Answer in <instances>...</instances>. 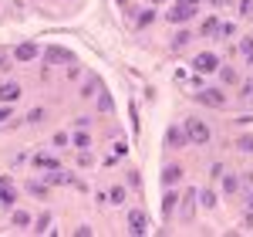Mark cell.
<instances>
[{
	"label": "cell",
	"mask_w": 253,
	"mask_h": 237,
	"mask_svg": "<svg viewBox=\"0 0 253 237\" xmlns=\"http://www.w3.org/2000/svg\"><path fill=\"white\" fill-rule=\"evenodd\" d=\"M192 72L196 75H213V72H219V58L213 51H202V55L192 58Z\"/></svg>",
	"instance_id": "3"
},
{
	"label": "cell",
	"mask_w": 253,
	"mask_h": 237,
	"mask_svg": "<svg viewBox=\"0 0 253 237\" xmlns=\"http://www.w3.org/2000/svg\"><path fill=\"white\" fill-rule=\"evenodd\" d=\"M186 136H189V143L192 146H206L209 139H213V132H209V126L202 122V119H186Z\"/></svg>",
	"instance_id": "1"
},
{
	"label": "cell",
	"mask_w": 253,
	"mask_h": 237,
	"mask_svg": "<svg viewBox=\"0 0 253 237\" xmlns=\"http://www.w3.org/2000/svg\"><path fill=\"white\" fill-rule=\"evenodd\" d=\"M108 200H112V203H125V190H122V186H112V190H108Z\"/></svg>",
	"instance_id": "23"
},
{
	"label": "cell",
	"mask_w": 253,
	"mask_h": 237,
	"mask_svg": "<svg viewBox=\"0 0 253 237\" xmlns=\"http://www.w3.org/2000/svg\"><path fill=\"white\" fill-rule=\"evenodd\" d=\"M152 20H155V10H142L138 14V24H152Z\"/></svg>",
	"instance_id": "33"
},
{
	"label": "cell",
	"mask_w": 253,
	"mask_h": 237,
	"mask_svg": "<svg viewBox=\"0 0 253 237\" xmlns=\"http://www.w3.org/2000/svg\"><path fill=\"white\" fill-rule=\"evenodd\" d=\"M37 55H41V48H37L34 41H24V44H17V48H14V61H20V65L34 61Z\"/></svg>",
	"instance_id": "5"
},
{
	"label": "cell",
	"mask_w": 253,
	"mask_h": 237,
	"mask_svg": "<svg viewBox=\"0 0 253 237\" xmlns=\"http://www.w3.org/2000/svg\"><path fill=\"white\" fill-rule=\"evenodd\" d=\"M199 200H202V207H206V210H213V207H216V193H213V190H202V193H199Z\"/></svg>",
	"instance_id": "22"
},
{
	"label": "cell",
	"mask_w": 253,
	"mask_h": 237,
	"mask_svg": "<svg viewBox=\"0 0 253 237\" xmlns=\"http://www.w3.org/2000/svg\"><path fill=\"white\" fill-rule=\"evenodd\" d=\"M240 17H253V0H240Z\"/></svg>",
	"instance_id": "30"
},
{
	"label": "cell",
	"mask_w": 253,
	"mask_h": 237,
	"mask_svg": "<svg viewBox=\"0 0 253 237\" xmlns=\"http://www.w3.org/2000/svg\"><path fill=\"white\" fill-rule=\"evenodd\" d=\"M250 105H253V95H250Z\"/></svg>",
	"instance_id": "39"
},
{
	"label": "cell",
	"mask_w": 253,
	"mask_h": 237,
	"mask_svg": "<svg viewBox=\"0 0 253 237\" xmlns=\"http://www.w3.org/2000/svg\"><path fill=\"white\" fill-rule=\"evenodd\" d=\"M213 34H219V20L216 17H206L199 24V37H213Z\"/></svg>",
	"instance_id": "12"
},
{
	"label": "cell",
	"mask_w": 253,
	"mask_h": 237,
	"mask_svg": "<svg viewBox=\"0 0 253 237\" xmlns=\"http://www.w3.org/2000/svg\"><path fill=\"white\" fill-rule=\"evenodd\" d=\"M67 143H71L67 132H58V136H54V146H67Z\"/></svg>",
	"instance_id": "34"
},
{
	"label": "cell",
	"mask_w": 253,
	"mask_h": 237,
	"mask_svg": "<svg viewBox=\"0 0 253 237\" xmlns=\"http://www.w3.org/2000/svg\"><path fill=\"white\" fill-rule=\"evenodd\" d=\"M179 180H183V166H166V169H162V183H166V186H176Z\"/></svg>",
	"instance_id": "11"
},
{
	"label": "cell",
	"mask_w": 253,
	"mask_h": 237,
	"mask_svg": "<svg viewBox=\"0 0 253 237\" xmlns=\"http://www.w3.org/2000/svg\"><path fill=\"white\" fill-rule=\"evenodd\" d=\"M10 58H14V55H10V48H7V44H0V72H10Z\"/></svg>",
	"instance_id": "19"
},
{
	"label": "cell",
	"mask_w": 253,
	"mask_h": 237,
	"mask_svg": "<svg viewBox=\"0 0 253 237\" xmlns=\"http://www.w3.org/2000/svg\"><path fill=\"white\" fill-rule=\"evenodd\" d=\"M189 31H179V34H176V41H172V48H176V51H179V48H186V44H189Z\"/></svg>",
	"instance_id": "25"
},
{
	"label": "cell",
	"mask_w": 253,
	"mask_h": 237,
	"mask_svg": "<svg viewBox=\"0 0 253 237\" xmlns=\"http://www.w3.org/2000/svg\"><path fill=\"white\" fill-rule=\"evenodd\" d=\"M155 3H162V0H155Z\"/></svg>",
	"instance_id": "40"
},
{
	"label": "cell",
	"mask_w": 253,
	"mask_h": 237,
	"mask_svg": "<svg viewBox=\"0 0 253 237\" xmlns=\"http://www.w3.org/2000/svg\"><path fill=\"white\" fill-rule=\"evenodd\" d=\"M44 115H48V112H44V109H34V112H31V115H27V122H34V126H37V122H44Z\"/></svg>",
	"instance_id": "31"
},
{
	"label": "cell",
	"mask_w": 253,
	"mask_h": 237,
	"mask_svg": "<svg viewBox=\"0 0 253 237\" xmlns=\"http://www.w3.org/2000/svg\"><path fill=\"white\" fill-rule=\"evenodd\" d=\"M166 143H169L172 149H186V146H189V136H186V129H179V126H172V129L166 132Z\"/></svg>",
	"instance_id": "8"
},
{
	"label": "cell",
	"mask_w": 253,
	"mask_h": 237,
	"mask_svg": "<svg viewBox=\"0 0 253 237\" xmlns=\"http://www.w3.org/2000/svg\"><path fill=\"white\" fill-rule=\"evenodd\" d=\"M236 34V24H219V37L226 41V37H233Z\"/></svg>",
	"instance_id": "28"
},
{
	"label": "cell",
	"mask_w": 253,
	"mask_h": 237,
	"mask_svg": "<svg viewBox=\"0 0 253 237\" xmlns=\"http://www.w3.org/2000/svg\"><path fill=\"white\" fill-rule=\"evenodd\" d=\"M247 207H250V214H253V193H250V200H247Z\"/></svg>",
	"instance_id": "36"
},
{
	"label": "cell",
	"mask_w": 253,
	"mask_h": 237,
	"mask_svg": "<svg viewBox=\"0 0 253 237\" xmlns=\"http://www.w3.org/2000/svg\"><path fill=\"white\" fill-rule=\"evenodd\" d=\"M196 197H199V190H186L183 197H179V217L183 220H189L192 210H196Z\"/></svg>",
	"instance_id": "7"
},
{
	"label": "cell",
	"mask_w": 253,
	"mask_h": 237,
	"mask_svg": "<svg viewBox=\"0 0 253 237\" xmlns=\"http://www.w3.org/2000/svg\"><path fill=\"white\" fill-rule=\"evenodd\" d=\"M219 78L226 81V85H236V81H240V75H236V68H219Z\"/></svg>",
	"instance_id": "21"
},
{
	"label": "cell",
	"mask_w": 253,
	"mask_h": 237,
	"mask_svg": "<svg viewBox=\"0 0 253 237\" xmlns=\"http://www.w3.org/2000/svg\"><path fill=\"white\" fill-rule=\"evenodd\" d=\"M48 183H51V186H61V183H67V173H61V166H58V169H51Z\"/></svg>",
	"instance_id": "20"
},
{
	"label": "cell",
	"mask_w": 253,
	"mask_h": 237,
	"mask_svg": "<svg viewBox=\"0 0 253 237\" xmlns=\"http://www.w3.org/2000/svg\"><path fill=\"white\" fill-rule=\"evenodd\" d=\"M95 88H98V81L88 78V81H84V88H81V95H84V98H91V95H95Z\"/></svg>",
	"instance_id": "29"
},
{
	"label": "cell",
	"mask_w": 253,
	"mask_h": 237,
	"mask_svg": "<svg viewBox=\"0 0 253 237\" xmlns=\"http://www.w3.org/2000/svg\"><path fill=\"white\" fill-rule=\"evenodd\" d=\"M176 210H179V193L172 190V193H166V200H162V214H166V220H172Z\"/></svg>",
	"instance_id": "10"
},
{
	"label": "cell",
	"mask_w": 253,
	"mask_h": 237,
	"mask_svg": "<svg viewBox=\"0 0 253 237\" xmlns=\"http://www.w3.org/2000/svg\"><path fill=\"white\" fill-rule=\"evenodd\" d=\"M196 98H199V105H206V109H226V91L223 88H199V91H192Z\"/></svg>",
	"instance_id": "2"
},
{
	"label": "cell",
	"mask_w": 253,
	"mask_h": 237,
	"mask_svg": "<svg viewBox=\"0 0 253 237\" xmlns=\"http://www.w3.org/2000/svg\"><path fill=\"white\" fill-rule=\"evenodd\" d=\"M250 72H253V65H250Z\"/></svg>",
	"instance_id": "41"
},
{
	"label": "cell",
	"mask_w": 253,
	"mask_h": 237,
	"mask_svg": "<svg viewBox=\"0 0 253 237\" xmlns=\"http://www.w3.org/2000/svg\"><path fill=\"white\" fill-rule=\"evenodd\" d=\"M17 98H20V85H17V81H3V85H0V102L14 105Z\"/></svg>",
	"instance_id": "9"
},
{
	"label": "cell",
	"mask_w": 253,
	"mask_h": 237,
	"mask_svg": "<svg viewBox=\"0 0 253 237\" xmlns=\"http://www.w3.org/2000/svg\"><path fill=\"white\" fill-rule=\"evenodd\" d=\"M243 183H247V186L253 190V173H243Z\"/></svg>",
	"instance_id": "35"
},
{
	"label": "cell",
	"mask_w": 253,
	"mask_h": 237,
	"mask_svg": "<svg viewBox=\"0 0 253 237\" xmlns=\"http://www.w3.org/2000/svg\"><path fill=\"white\" fill-rule=\"evenodd\" d=\"M74 146H78V149H88V146H91V136H88V132H78V136H74Z\"/></svg>",
	"instance_id": "26"
},
{
	"label": "cell",
	"mask_w": 253,
	"mask_h": 237,
	"mask_svg": "<svg viewBox=\"0 0 253 237\" xmlns=\"http://www.w3.org/2000/svg\"><path fill=\"white\" fill-rule=\"evenodd\" d=\"M10 220H14V227H27V224H31V217H27L24 210H14V217H10Z\"/></svg>",
	"instance_id": "24"
},
{
	"label": "cell",
	"mask_w": 253,
	"mask_h": 237,
	"mask_svg": "<svg viewBox=\"0 0 253 237\" xmlns=\"http://www.w3.org/2000/svg\"><path fill=\"white\" fill-rule=\"evenodd\" d=\"M236 149H240V153H253V136H243V139L236 143Z\"/></svg>",
	"instance_id": "27"
},
{
	"label": "cell",
	"mask_w": 253,
	"mask_h": 237,
	"mask_svg": "<svg viewBox=\"0 0 253 237\" xmlns=\"http://www.w3.org/2000/svg\"><path fill=\"white\" fill-rule=\"evenodd\" d=\"M236 190H240V180H236V176H230V173H226V176H223V193H226V197H230V193H236Z\"/></svg>",
	"instance_id": "17"
},
{
	"label": "cell",
	"mask_w": 253,
	"mask_h": 237,
	"mask_svg": "<svg viewBox=\"0 0 253 237\" xmlns=\"http://www.w3.org/2000/svg\"><path fill=\"white\" fill-rule=\"evenodd\" d=\"M44 58H48V61H54V65H58V61H71V55H67L64 48H58V44H54V48H48V51H44Z\"/></svg>",
	"instance_id": "13"
},
{
	"label": "cell",
	"mask_w": 253,
	"mask_h": 237,
	"mask_svg": "<svg viewBox=\"0 0 253 237\" xmlns=\"http://www.w3.org/2000/svg\"><path fill=\"white\" fill-rule=\"evenodd\" d=\"M128 234H149V214L145 210H132L128 214Z\"/></svg>",
	"instance_id": "6"
},
{
	"label": "cell",
	"mask_w": 253,
	"mask_h": 237,
	"mask_svg": "<svg viewBox=\"0 0 253 237\" xmlns=\"http://www.w3.org/2000/svg\"><path fill=\"white\" fill-rule=\"evenodd\" d=\"M186 3H196V7H199V0H186Z\"/></svg>",
	"instance_id": "38"
},
{
	"label": "cell",
	"mask_w": 253,
	"mask_h": 237,
	"mask_svg": "<svg viewBox=\"0 0 253 237\" xmlns=\"http://www.w3.org/2000/svg\"><path fill=\"white\" fill-rule=\"evenodd\" d=\"M166 17H169V24H186V20H192V17H196V3L176 0V3H172V10H169Z\"/></svg>",
	"instance_id": "4"
},
{
	"label": "cell",
	"mask_w": 253,
	"mask_h": 237,
	"mask_svg": "<svg viewBox=\"0 0 253 237\" xmlns=\"http://www.w3.org/2000/svg\"><path fill=\"white\" fill-rule=\"evenodd\" d=\"M112 109H115V102H112V95H108V91H98V112H101V115H108Z\"/></svg>",
	"instance_id": "15"
},
{
	"label": "cell",
	"mask_w": 253,
	"mask_h": 237,
	"mask_svg": "<svg viewBox=\"0 0 253 237\" xmlns=\"http://www.w3.org/2000/svg\"><path fill=\"white\" fill-rule=\"evenodd\" d=\"M240 55L247 58V65H253V37H240Z\"/></svg>",
	"instance_id": "16"
},
{
	"label": "cell",
	"mask_w": 253,
	"mask_h": 237,
	"mask_svg": "<svg viewBox=\"0 0 253 237\" xmlns=\"http://www.w3.org/2000/svg\"><path fill=\"white\" fill-rule=\"evenodd\" d=\"M7 119H14V112H10V105H7V102H0V126H3Z\"/></svg>",
	"instance_id": "32"
},
{
	"label": "cell",
	"mask_w": 253,
	"mask_h": 237,
	"mask_svg": "<svg viewBox=\"0 0 253 237\" xmlns=\"http://www.w3.org/2000/svg\"><path fill=\"white\" fill-rule=\"evenodd\" d=\"M213 3H216V7H223V3H230V0H213Z\"/></svg>",
	"instance_id": "37"
},
{
	"label": "cell",
	"mask_w": 253,
	"mask_h": 237,
	"mask_svg": "<svg viewBox=\"0 0 253 237\" xmlns=\"http://www.w3.org/2000/svg\"><path fill=\"white\" fill-rule=\"evenodd\" d=\"M27 193H31V197H41V200H44V197H48V186H44V183H37V180H31V183H27Z\"/></svg>",
	"instance_id": "18"
},
{
	"label": "cell",
	"mask_w": 253,
	"mask_h": 237,
	"mask_svg": "<svg viewBox=\"0 0 253 237\" xmlns=\"http://www.w3.org/2000/svg\"><path fill=\"white\" fill-rule=\"evenodd\" d=\"M58 166H61V163L54 156H34V169H48V173H51V169H58Z\"/></svg>",
	"instance_id": "14"
}]
</instances>
